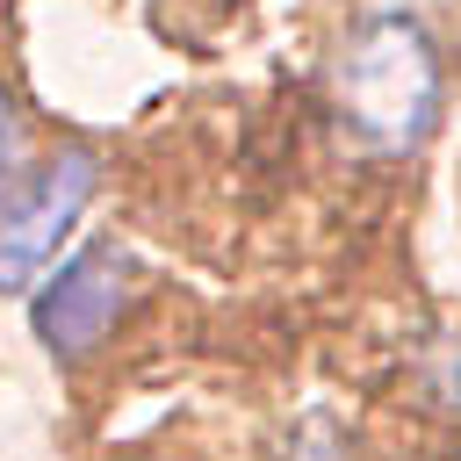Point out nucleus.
I'll use <instances>...</instances> for the list:
<instances>
[{"label": "nucleus", "instance_id": "nucleus-3", "mask_svg": "<svg viewBox=\"0 0 461 461\" xmlns=\"http://www.w3.org/2000/svg\"><path fill=\"white\" fill-rule=\"evenodd\" d=\"M122 295H130V259L115 245H94L65 274H50V288L36 295V339L58 346L65 360H79L122 317Z\"/></svg>", "mask_w": 461, "mask_h": 461}, {"label": "nucleus", "instance_id": "nucleus-4", "mask_svg": "<svg viewBox=\"0 0 461 461\" xmlns=\"http://www.w3.org/2000/svg\"><path fill=\"white\" fill-rule=\"evenodd\" d=\"M432 396H439L447 411H461V339L432 346Z\"/></svg>", "mask_w": 461, "mask_h": 461}, {"label": "nucleus", "instance_id": "nucleus-5", "mask_svg": "<svg viewBox=\"0 0 461 461\" xmlns=\"http://www.w3.org/2000/svg\"><path fill=\"white\" fill-rule=\"evenodd\" d=\"M14 173H22V115H14V101L0 86V194L14 187Z\"/></svg>", "mask_w": 461, "mask_h": 461}, {"label": "nucleus", "instance_id": "nucleus-1", "mask_svg": "<svg viewBox=\"0 0 461 461\" xmlns=\"http://www.w3.org/2000/svg\"><path fill=\"white\" fill-rule=\"evenodd\" d=\"M339 108L375 151H411L439 108V58L411 14H375L339 58Z\"/></svg>", "mask_w": 461, "mask_h": 461}, {"label": "nucleus", "instance_id": "nucleus-2", "mask_svg": "<svg viewBox=\"0 0 461 461\" xmlns=\"http://www.w3.org/2000/svg\"><path fill=\"white\" fill-rule=\"evenodd\" d=\"M86 194H94V158L86 151H58L36 173V187L0 216V295H22V288L43 281L50 252L72 238Z\"/></svg>", "mask_w": 461, "mask_h": 461}]
</instances>
